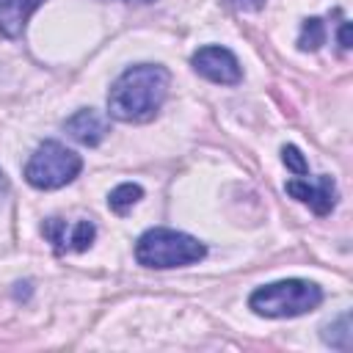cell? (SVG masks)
Wrapping results in <instances>:
<instances>
[{
  "instance_id": "cell-1",
  "label": "cell",
  "mask_w": 353,
  "mask_h": 353,
  "mask_svg": "<svg viewBox=\"0 0 353 353\" xmlns=\"http://www.w3.org/2000/svg\"><path fill=\"white\" fill-rule=\"evenodd\" d=\"M171 74L160 63L127 66L108 91V113L124 124H143L157 116L168 97Z\"/></svg>"
},
{
  "instance_id": "cell-2",
  "label": "cell",
  "mask_w": 353,
  "mask_h": 353,
  "mask_svg": "<svg viewBox=\"0 0 353 353\" xmlns=\"http://www.w3.org/2000/svg\"><path fill=\"white\" fill-rule=\"evenodd\" d=\"M204 256H207L204 243H199L196 237H190L185 232L165 229V226L146 229L135 243V259L143 268H157V270L185 268Z\"/></svg>"
},
{
  "instance_id": "cell-3",
  "label": "cell",
  "mask_w": 353,
  "mask_h": 353,
  "mask_svg": "<svg viewBox=\"0 0 353 353\" xmlns=\"http://www.w3.org/2000/svg\"><path fill=\"white\" fill-rule=\"evenodd\" d=\"M323 303V290L306 279H284L256 287L248 298V309L259 317H298Z\"/></svg>"
},
{
  "instance_id": "cell-4",
  "label": "cell",
  "mask_w": 353,
  "mask_h": 353,
  "mask_svg": "<svg viewBox=\"0 0 353 353\" xmlns=\"http://www.w3.org/2000/svg\"><path fill=\"white\" fill-rule=\"evenodd\" d=\"M83 168V160L77 152L66 149L58 141H44L36 146L30 160L25 163V182L36 190H55L69 185Z\"/></svg>"
},
{
  "instance_id": "cell-5",
  "label": "cell",
  "mask_w": 353,
  "mask_h": 353,
  "mask_svg": "<svg viewBox=\"0 0 353 353\" xmlns=\"http://www.w3.org/2000/svg\"><path fill=\"white\" fill-rule=\"evenodd\" d=\"M190 63L201 77H207L210 83H218V85H237L243 80V66H240L237 55L221 44L199 47L193 52Z\"/></svg>"
},
{
  "instance_id": "cell-6",
  "label": "cell",
  "mask_w": 353,
  "mask_h": 353,
  "mask_svg": "<svg viewBox=\"0 0 353 353\" xmlns=\"http://www.w3.org/2000/svg\"><path fill=\"white\" fill-rule=\"evenodd\" d=\"M41 234L47 237V243L52 245L55 254H66V251H88L94 237H97V226L94 221H74L66 223L63 218H47L41 223Z\"/></svg>"
},
{
  "instance_id": "cell-7",
  "label": "cell",
  "mask_w": 353,
  "mask_h": 353,
  "mask_svg": "<svg viewBox=\"0 0 353 353\" xmlns=\"http://www.w3.org/2000/svg\"><path fill=\"white\" fill-rule=\"evenodd\" d=\"M284 190H287L292 199H298L301 204L312 207L314 215H328V212L336 207V199H339L336 182H334V176H328V174H320V176H314V179H309V176L290 179V182L284 185Z\"/></svg>"
},
{
  "instance_id": "cell-8",
  "label": "cell",
  "mask_w": 353,
  "mask_h": 353,
  "mask_svg": "<svg viewBox=\"0 0 353 353\" xmlns=\"http://www.w3.org/2000/svg\"><path fill=\"white\" fill-rule=\"evenodd\" d=\"M63 130L69 132V138H74L77 143L83 146H99L108 135V124L105 119L94 110V108H80L74 110L66 121H63Z\"/></svg>"
},
{
  "instance_id": "cell-9",
  "label": "cell",
  "mask_w": 353,
  "mask_h": 353,
  "mask_svg": "<svg viewBox=\"0 0 353 353\" xmlns=\"http://www.w3.org/2000/svg\"><path fill=\"white\" fill-rule=\"evenodd\" d=\"M44 0H0V33L6 39H19L30 14Z\"/></svg>"
},
{
  "instance_id": "cell-10",
  "label": "cell",
  "mask_w": 353,
  "mask_h": 353,
  "mask_svg": "<svg viewBox=\"0 0 353 353\" xmlns=\"http://www.w3.org/2000/svg\"><path fill=\"white\" fill-rule=\"evenodd\" d=\"M143 199V188L138 182H121L110 190L108 196V207L116 212V215H124L127 210H132V204H138Z\"/></svg>"
},
{
  "instance_id": "cell-11",
  "label": "cell",
  "mask_w": 353,
  "mask_h": 353,
  "mask_svg": "<svg viewBox=\"0 0 353 353\" xmlns=\"http://www.w3.org/2000/svg\"><path fill=\"white\" fill-rule=\"evenodd\" d=\"M325 44V22L320 17H309L301 25V36H298V50L303 52H314Z\"/></svg>"
},
{
  "instance_id": "cell-12",
  "label": "cell",
  "mask_w": 353,
  "mask_h": 353,
  "mask_svg": "<svg viewBox=\"0 0 353 353\" xmlns=\"http://www.w3.org/2000/svg\"><path fill=\"white\" fill-rule=\"evenodd\" d=\"M323 342L336 350H347L350 347V314H339L334 323H328L323 328Z\"/></svg>"
},
{
  "instance_id": "cell-13",
  "label": "cell",
  "mask_w": 353,
  "mask_h": 353,
  "mask_svg": "<svg viewBox=\"0 0 353 353\" xmlns=\"http://www.w3.org/2000/svg\"><path fill=\"white\" fill-rule=\"evenodd\" d=\"M281 160H284V165H287L292 174H298V176H306V174H309V163H306V157L301 154L298 146H292V143L281 146Z\"/></svg>"
},
{
  "instance_id": "cell-14",
  "label": "cell",
  "mask_w": 353,
  "mask_h": 353,
  "mask_svg": "<svg viewBox=\"0 0 353 353\" xmlns=\"http://www.w3.org/2000/svg\"><path fill=\"white\" fill-rule=\"evenodd\" d=\"M229 6L234 11H259L265 8V0H229Z\"/></svg>"
},
{
  "instance_id": "cell-15",
  "label": "cell",
  "mask_w": 353,
  "mask_h": 353,
  "mask_svg": "<svg viewBox=\"0 0 353 353\" xmlns=\"http://www.w3.org/2000/svg\"><path fill=\"white\" fill-rule=\"evenodd\" d=\"M336 41L342 50H350V22H342L339 30H336Z\"/></svg>"
},
{
  "instance_id": "cell-16",
  "label": "cell",
  "mask_w": 353,
  "mask_h": 353,
  "mask_svg": "<svg viewBox=\"0 0 353 353\" xmlns=\"http://www.w3.org/2000/svg\"><path fill=\"white\" fill-rule=\"evenodd\" d=\"M8 190V179H6V174L0 171V193H6Z\"/></svg>"
},
{
  "instance_id": "cell-17",
  "label": "cell",
  "mask_w": 353,
  "mask_h": 353,
  "mask_svg": "<svg viewBox=\"0 0 353 353\" xmlns=\"http://www.w3.org/2000/svg\"><path fill=\"white\" fill-rule=\"evenodd\" d=\"M138 3H152V0H138Z\"/></svg>"
}]
</instances>
